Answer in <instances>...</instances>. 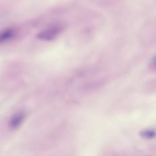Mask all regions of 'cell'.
Masks as SVG:
<instances>
[{
	"label": "cell",
	"instance_id": "4",
	"mask_svg": "<svg viewBox=\"0 0 156 156\" xmlns=\"http://www.w3.org/2000/svg\"><path fill=\"white\" fill-rule=\"evenodd\" d=\"M12 35V32L10 30H5L1 33L0 34V42L9 38Z\"/></svg>",
	"mask_w": 156,
	"mask_h": 156
},
{
	"label": "cell",
	"instance_id": "1",
	"mask_svg": "<svg viewBox=\"0 0 156 156\" xmlns=\"http://www.w3.org/2000/svg\"><path fill=\"white\" fill-rule=\"evenodd\" d=\"M59 30L60 29L58 27H51L40 32L37 35V37L44 40H51L55 37Z\"/></svg>",
	"mask_w": 156,
	"mask_h": 156
},
{
	"label": "cell",
	"instance_id": "5",
	"mask_svg": "<svg viewBox=\"0 0 156 156\" xmlns=\"http://www.w3.org/2000/svg\"><path fill=\"white\" fill-rule=\"evenodd\" d=\"M155 57H153L151 60L150 64L149 67L151 69L154 70L155 69Z\"/></svg>",
	"mask_w": 156,
	"mask_h": 156
},
{
	"label": "cell",
	"instance_id": "2",
	"mask_svg": "<svg viewBox=\"0 0 156 156\" xmlns=\"http://www.w3.org/2000/svg\"><path fill=\"white\" fill-rule=\"evenodd\" d=\"M24 117V115L22 113H18L15 115L10 121V127L12 128H16L18 127L23 121Z\"/></svg>",
	"mask_w": 156,
	"mask_h": 156
},
{
	"label": "cell",
	"instance_id": "3",
	"mask_svg": "<svg viewBox=\"0 0 156 156\" xmlns=\"http://www.w3.org/2000/svg\"><path fill=\"white\" fill-rule=\"evenodd\" d=\"M156 135L154 129L149 128L141 131L140 133V136L143 138L151 139L154 138Z\"/></svg>",
	"mask_w": 156,
	"mask_h": 156
}]
</instances>
